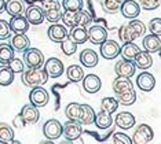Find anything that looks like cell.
<instances>
[{
	"label": "cell",
	"mask_w": 161,
	"mask_h": 144,
	"mask_svg": "<svg viewBox=\"0 0 161 144\" xmlns=\"http://www.w3.org/2000/svg\"><path fill=\"white\" fill-rule=\"evenodd\" d=\"M136 85L141 91L150 92L154 89V87H156V78L153 77V74H150V73L142 72L141 74L136 77Z\"/></svg>",
	"instance_id": "cell-14"
},
{
	"label": "cell",
	"mask_w": 161,
	"mask_h": 144,
	"mask_svg": "<svg viewBox=\"0 0 161 144\" xmlns=\"http://www.w3.org/2000/svg\"><path fill=\"white\" fill-rule=\"evenodd\" d=\"M88 40L92 44H101L103 43L106 39H108V30L103 26H99V25H95V26H91L88 30Z\"/></svg>",
	"instance_id": "cell-18"
},
{
	"label": "cell",
	"mask_w": 161,
	"mask_h": 144,
	"mask_svg": "<svg viewBox=\"0 0 161 144\" xmlns=\"http://www.w3.org/2000/svg\"><path fill=\"white\" fill-rule=\"evenodd\" d=\"M113 143H116V144H131L132 140H131L130 136H127L125 133L117 132V133L113 135Z\"/></svg>",
	"instance_id": "cell-48"
},
{
	"label": "cell",
	"mask_w": 161,
	"mask_h": 144,
	"mask_svg": "<svg viewBox=\"0 0 161 144\" xmlns=\"http://www.w3.org/2000/svg\"><path fill=\"white\" fill-rule=\"evenodd\" d=\"M92 22V15L88 13L87 10H80L77 11V26H81V28H87L91 25Z\"/></svg>",
	"instance_id": "cell-39"
},
{
	"label": "cell",
	"mask_w": 161,
	"mask_h": 144,
	"mask_svg": "<svg viewBox=\"0 0 161 144\" xmlns=\"http://www.w3.org/2000/svg\"><path fill=\"white\" fill-rule=\"evenodd\" d=\"M102 8L106 14H116L120 11V3L116 2V0H101Z\"/></svg>",
	"instance_id": "cell-40"
},
{
	"label": "cell",
	"mask_w": 161,
	"mask_h": 144,
	"mask_svg": "<svg viewBox=\"0 0 161 144\" xmlns=\"http://www.w3.org/2000/svg\"><path fill=\"white\" fill-rule=\"evenodd\" d=\"M66 77L72 83H79L84 77V70L81 66H79V65H72L66 69Z\"/></svg>",
	"instance_id": "cell-31"
},
{
	"label": "cell",
	"mask_w": 161,
	"mask_h": 144,
	"mask_svg": "<svg viewBox=\"0 0 161 144\" xmlns=\"http://www.w3.org/2000/svg\"><path fill=\"white\" fill-rule=\"evenodd\" d=\"M61 8L58 10H47L44 11V19H47L48 22H51V24H55V22H58L61 19Z\"/></svg>",
	"instance_id": "cell-44"
},
{
	"label": "cell",
	"mask_w": 161,
	"mask_h": 144,
	"mask_svg": "<svg viewBox=\"0 0 161 144\" xmlns=\"http://www.w3.org/2000/svg\"><path fill=\"white\" fill-rule=\"evenodd\" d=\"M128 25H130V26L134 29V32L136 33L138 39L139 37H143V36H145V33H146V25L142 21H139V19H136V18H134V19H131L130 22H128Z\"/></svg>",
	"instance_id": "cell-41"
},
{
	"label": "cell",
	"mask_w": 161,
	"mask_h": 144,
	"mask_svg": "<svg viewBox=\"0 0 161 144\" xmlns=\"http://www.w3.org/2000/svg\"><path fill=\"white\" fill-rule=\"evenodd\" d=\"M29 100L33 106L39 107H44L47 103L50 100V95H48V91L44 89L42 85L40 87H33L29 93Z\"/></svg>",
	"instance_id": "cell-6"
},
{
	"label": "cell",
	"mask_w": 161,
	"mask_h": 144,
	"mask_svg": "<svg viewBox=\"0 0 161 144\" xmlns=\"http://www.w3.org/2000/svg\"><path fill=\"white\" fill-rule=\"evenodd\" d=\"M43 69L46 70L47 76L51 77V78H58L65 72V66L58 58H50L44 61V67Z\"/></svg>",
	"instance_id": "cell-7"
},
{
	"label": "cell",
	"mask_w": 161,
	"mask_h": 144,
	"mask_svg": "<svg viewBox=\"0 0 161 144\" xmlns=\"http://www.w3.org/2000/svg\"><path fill=\"white\" fill-rule=\"evenodd\" d=\"M0 143H14V129L6 122H0Z\"/></svg>",
	"instance_id": "cell-29"
},
{
	"label": "cell",
	"mask_w": 161,
	"mask_h": 144,
	"mask_svg": "<svg viewBox=\"0 0 161 144\" xmlns=\"http://www.w3.org/2000/svg\"><path fill=\"white\" fill-rule=\"evenodd\" d=\"M147 28H149V30L152 35L161 36V19L160 18H153V19L149 22Z\"/></svg>",
	"instance_id": "cell-46"
},
{
	"label": "cell",
	"mask_w": 161,
	"mask_h": 144,
	"mask_svg": "<svg viewBox=\"0 0 161 144\" xmlns=\"http://www.w3.org/2000/svg\"><path fill=\"white\" fill-rule=\"evenodd\" d=\"M116 100L119 102V104L132 106L135 100H136V92L134 89H131V91L123 92V93H119V95H116Z\"/></svg>",
	"instance_id": "cell-33"
},
{
	"label": "cell",
	"mask_w": 161,
	"mask_h": 144,
	"mask_svg": "<svg viewBox=\"0 0 161 144\" xmlns=\"http://www.w3.org/2000/svg\"><path fill=\"white\" fill-rule=\"evenodd\" d=\"M138 4L141 8L152 11V10H156L160 7V0H139Z\"/></svg>",
	"instance_id": "cell-45"
},
{
	"label": "cell",
	"mask_w": 161,
	"mask_h": 144,
	"mask_svg": "<svg viewBox=\"0 0 161 144\" xmlns=\"http://www.w3.org/2000/svg\"><path fill=\"white\" fill-rule=\"evenodd\" d=\"M119 37L123 43H130V41H134V40L138 39L136 33L134 32V29L130 26L128 24L123 25L121 28L119 29Z\"/></svg>",
	"instance_id": "cell-32"
},
{
	"label": "cell",
	"mask_w": 161,
	"mask_h": 144,
	"mask_svg": "<svg viewBox=\"0 0 161 144\" xmlns=\"http://www.w3.org/2000/svg\"><path fill=\"white\" fill-rule=\"evenodd\" d=\"M83 88L87 93H97L102 87V81L97 74H87L83 77Z\"/></svg>",
	"instance_id": "cell-15"
},
{
	"label": "cell",
	"mask_w": 161,
	"mask_h": 144,
	"mask_svg": "<svg viewBox=\"0 0 161 144\" xmlns=\"http://www.w3.org/2000/svg\"><path fill=\"white\" fill-rule=\"evenodd\" d=\"M61 19L65 24V26H69V28L77 26V11L65 10L61 14Z\"/></svg>",
	"instance_id": "cell-36"
},
{
	"label": "cell",
	"mask_w": 161,
	"mask_h": 144,
	"mask_svg": "<svg viewBox=\"0 0 161 144\" xmlns=\"http://www.w3.org/2000/svg\"><path fill=\"white\" fill-rule=\"evenodd\" d=\"M61 6L65 10H70V11H80L84 6L83 0H62Z\"/></svg>",
	"instance_id": "cell-42"
},
{
	"label": "cell",
	"mask_w": 161,
	"mask_h": 144,
	"mask_svg": "<svg viewBox=\"0 0 161 144\" xmlns=\"http://www.w3.org/2000/svg\"><path fill=\"white\" fill-rule=\"evenodd\" d=\"M8 25L11 32L14 33H26L29 30V22L22 14L21 15H14L11 18V21L8 22Z\"/></svg>",
	"instance_id": "cell-21"
},
{
	"label": "cell",
	"mask_w": 161,
	"mask_h": 144,
	"mask_svg": "<svg viewBox=\"0 0 161 144\" xmlns=\"http://www.w3.org/2000/svg\"><path fill=\"white\" fill-rule=\"evenodd\" d=\"M153 137H154V132H153L152 126L147 124H142L135 128L131 140H132L134 144H146L152 141Z\"/></svg>",
	"instance_id": "cell-2"
},
{
	"label": "cell",
	"mask_w": 161,
	"mask_h": 144,
	"mask_svg": "<svg viewBox=\"0 0 161 144\" xmlns=\"http://www.w3.org/2000/svg\"><path fill=\"white\" fill-rule=\"evenodd\" d=\"M24 13H25L24 17L26 18L29 25H40L44 21V11L39 6H29Z\"/></svg>",
	"instance_id": "cell-10"
},
{
	"label": "cell",
	"mask_w": 161,
	"mask_h": 144,
	"mask_svg": "<svg viewBox=\"0 0 161 144\" xmlns=\"http://www.w3.org/2000/svg\"><path fill=\"white\" fill-rule=\"evenodd\" d=\"M101 48V56L103 59H108V61H110V59H116L119 56L120 54V44L116 41V40H109L106 39L103 43L99 44Z\"/></svg>",
	"instance_id": "cell-5"
},
{
	"label": "cell",
	"mask_w": 161,
	"mask_h": 144,
	"mask_svg": "<svg viewBox=\"0 0 161 144\" xmlns=\"http://www.w3.org/2000/svg\"><path fill=\"white\" fill-rule=\"evenodd\" d=\"M114 124L120 129H123V131H128V129L135 126V117H134V114H131L128 111H121L116 115Z\"/></svg>",
	"instance_id": "cell-16"
},
{
	"label": "cell",
	"mask_w": 161,
	"mask_h": 144,
	"mask_svg": "<svg viewBox=\"0 0 161 144\" xmlns=\"http://www.w3.org/2000/svg\"><path fill=\"white\" fill-rule=\"evenodd\" d=\"M116 2H119V3H120V4H121V3L124 2V0H116Z\"/></svg>",
	"instance_id": "cell-52"
},
{
	"label": "cell",
	"mask_w": 161,
	"mask_h": 144,
	"mask_svg": "<svg viewBox=\"0 0 161 144\" xmlns=\"http://www.w3.org/2000/svg\"><path fill=\"white\" fill-rule=\"evenodd\" d=\"M13 125L15 128H24L25 125H26V122H25V120L22 118V115H21V114H18V115H15V118H14Z\"/></svg>",
	"instance_id": "cell-50"
},
{
	"label": "cell",
	"mask_w": 161,
	"mask_h": 144,
	"mask_svg": "<svg viewBox=\"0 0 161 144\" xmlns=\"http://www.w3.org/2000/svg\"><path fill=\"white\" fill-rule=\"evenodd\" d=\"M143 48H145V51H147L150 54L158 52L161 48L160 36L152 35V33H150L149 36H143Z\"/></svg>",
	"instance_id": "cell-22"
},
{
	"label": "cell",
	"mask_w": 161,
	"mask_h": 144,
	"mask_svg": "<svg viewBox=\"0 0 161 144\" xmlns=\"http://www.w3.org/2000/svg\"><path fill=\"white\" fill-rule=\"evenodd\" d=\"M117 109H119V102L116 100V98H103L101 100V110L102 111L113 114Z\"/></svg>",
	"instance_id": "cell-37"
},
{
	"label": "cell",
	"mask_w": 161,
	"mask_h": 144,
	"mask_svg": "<svg viewBox=\"0 0 161 144\" xmlns=\"http://www.w3.org/2000/svg\"><path fill=\"white\" fill-rule=\"evenodd\" d=\"M94 118H95V111L90 104H81V114H80L79 122L81 125H91L94 124Z\"/></svg>",
	"instance_id": "cell-28"
},
{
	"label": "cell",
	"mask_w": 161,
	"mask_h": 144,
	"mask_svg": "<svg viewBox=\"0 0 161 144\" xmlns=\"http://www.w3.org/2000/svg\"><path fill=\"white\" fill-rule=\"evenodd\" d=\"M14 81V72L8 67V65L0 66V85L8 87Z\"/></svg>",
	"instance_id": "cell-30"
},
{
	"label": "cell",
	"mask_w": 161,
	"mask_h": 144,
	"mask_svg": "<svg viewBox=\"0 0 161 144\" xmlns=\"http://www.w3.org/2000/svg\"><path fill=\"white\" fill-rule=\"evenodd\" d=\"M47 35H48V37L51 41L54 43H61L64 41L65 39L69 36L68 33V29L65 25H59V24H53L51 26L48 28V32H47Z\"/></svg>",
	"instance_id": "cell-11"
},
{
	"label": "cell",
	"mask_w": 161,
	"mask_h": 144,
	"mask_svg": "<svg viewBox=\"0 0 161 144\" xmlns=\"http://www.w3.org/2000/svg\"><path fill=\"white\" fill-rule=\"evenodd\" d=\"M94 124L97 125L99 129H109L113 124V118L112 114L106 113V111H101L99 113H95V118H94Z\"/></svg>",
	"instance_id": "cell-26"
},
{
	"label": "cell",
	"mask_w": 161,
	"mask_h": 144,
	"mask_svg": "<svg viewBox=\"0 0 161 144\" xmlns=\"http://www.w3.org/2000/svg\"><path fill=\"white\" fill-rule=\"evenodd\" d=\"M10 33H11V29H10L8 22L4 21V19H0V40L8 39Z\"/></svg>",
	"instance_id": "cell-47"
},
{
	"label": "cell",
	"mask_w": 161,
	"mask_h": 144,
	"mask_svg": "<svg viewBox=\"0 0 161 144\" xmlns=\"http://www.w3.org/2000/svg\"><path fill=\"white\" fill-rule=\"evenodd\" d=\"M10 45L13 47L14 51L18 52H25L31 47V40L25 33H15L10 40Z\"/></svg>",
	"instance_id": "cell-12"
},
{
	"label": "cell",
	"mask_w": 161,
	"mask_h": 144,
	"mask_svg": "<svg viewBox=\"0 0 161 144\" xmlns=\"http://www.w3.org/2000/svg\"><path fill=\"white\" fill-rule=\"evenodd\" d=\"M21 74H22L24 85L29 88L44 85L48 81V76L43 67H28V70H24Z\"/></svg>",
	"instance_id": "cell-1"
},
{
	"label": "cell",
	"mask_w": 161,
	"mask_h": 144,
	"mask_svg": "<svg viewBox=\"0 0 161 144\" xmlns=\"http://www.w3.org/2000/svg\"><path fill=\"white\" fill-rule=\"evenodd\" d=\"M83 133V125L79 121L69 120L68 122L62 125V136H65V139L69 141H75L77 140Z\"/></svg>",
	"instance_id": "cell-3"
},
{
	"label": "cell",
	"mask_w": 161,
	"mask_h": 144,
	"mask_svg": "<svg viewBox=\"0 0 161 144\" xmlns=\"http://www.w3.org/2000/svg\"><path fill=\"white\" fill-rule=\"evenodd\" d=\"M135 72H136V66L132 61H128V59H120L119 62L114 65V73L117 76H121V77H128L131 78Z\"/></svg>",
	"instance_id": "cell-9"
},
{
	"label": "cell",
	"mask_w": 161,
	"mask_h": 144,
	"mask_svg": "<svg viewBox=\"0 0 161 144\" xmlns=\"http://www.w3.org/2000/svg\"><path fill=\"white\" fill-rule=\"evenodd\" d=\"M132 62L135 63L136 67H139L141 70H147L153 66V58L152 54L147 52V51H139V52L135 55V58L132 59Z\"/></svg>",
	"instance_id": "cell-19"
},
{
	"label": "cell",
	"mask_w": 161,
	"mask_h": 144,
	"mask_svg": "<svg viewBox=\"0 0 161 144\" xmlns=\"http://www.w3.org/2000/svg\"><path fill=\"white\" fill-rule=\"evenodd\" d=\"M19 114L22 115V118L25 120V122H26V124H32V125L37 122L39 117H40L37 107L33 106L32 103H26V104H24L22 109H21Z\"/></svg>",
	"instance_id": "cell-17"
},
{
	"label": "cell",
	"mask_w": 161,
	"mask_h": 144,
	"mask_svg": "<svg viewBox=\"0 0 161 144\" xmlns=\"http://www.w3.org/2000/svg\"><path fill=\"white\" fill-rule=\"evenodd\" d=\"M4 6H6V0H0V14L4 11Z\"/></svg>",
	"instance_id": "cell-51"
},
{
	"label": "cell",
	"mask_w": 161,
	"mask_h": 144,
	"mask_svg": "<svg viewBox=\"0 0 161 144\" xmlns=\"http://www.w3.org/2000/svg\"><path fill=\"white\" fill-rule=\"evenodd\" d=\"M24 63L28 67H43V65H44V55L37 48L29 47L24 52Z\"/></svg>",
	"instance_id": "cell-4"
},
{
	"label": "cell",
	"mask_w": 161,
	"mask_h": 144,
	"mask_svg": "<svg viewBox=\"0 0 161 144\" xmlns=\"http://www.w3.org/2000/svg\"><path fill=\"white\" fill-rule=\"evenodd\" d=\"M4 11H7L8 15H21L25 11V4L22 0H7L6 6H4Z\"/></svg>",
	"instance_id": "cell-24"
},
{
	"label": "cell",
	"mask_w": 161,
	"mask_h": 144,
	"mask_svg": "<svg viewBox=\"0 0 161 144\" xmlns=\"http://www.w3.org/2000/svg\"><path fill=\"white\" fill-rule=\"evenodd\" d=\"M77 45L79 44H76L69 36L64 40V41H61V50L66 56H72V55L77 51Z\"/></svg>",
	"instance_id": "cell-38"
},
{
	"label": "cell",
	"mask_w": 161,
	"mask_h": 144,
	"mask_svg": "<svg viewBox=\"0 0 161 144\" xmlns=\"http://www.w3.org/2000/svg\"><path fill=\"white\" fill-rule=\"evenodd\" d=\"M61 8V3L59 0H43L42 3V10L47 11V10H58Z\"/></svg>",
	"instance_id": "cell-49"
},
{
	"label": "cell",
	"mask_w": 161,
	"mask_h": 144,
	"mask_svg": "<svg viewBox=\"0 0 161 144\" xmlns=\"http://www.w3.org/2000/svg\"><path fill=\"white\" fill-rule=\"evenodd\" d=\"M8 67L14 72V74H15V73H22L24 70H25V63H24L22 59L14 56L11 61L8 62Z\"/></svg>",
	"instance_id": "cell-43"
},
{
	"label": "cell",
	"mask_w": 161,
	"mask_h": 144,
	"mask_svg": "<svg viewBox=\"0 0 161 144\" xmlns=\"http://www.w3.org/2000/svg\"><path fill=\"white\" fill-rule=\"evenodd\" d=\"M80 114H81V104H80V103H69V104L65 107V115H66L69 120L79 121Z\"/></svg>",
	"instance_id": "cell-35"
},
{
	"label": "cell",
	"mask_w": 161,
	"mask_h": 144,
	"mask_svg": "<svg viewBox=\"0 0 161 144\" xmlns=\"http://www.w3.org/2000/svg\"><path fill=\"white\" fill-rule=\"evenodd\" d=\"M120 11H121L123 17L128 18V19H134L141 14V7L134 0H124L120 6Z\"/></svg>",
	"instance_id": "cell-13"
},
{
	"label": "cell",
	"mask_w": 161,
	"mask_h": 144,
	"mask_svg": "<svg viewBox=\"0 0 161 144\" xmlns=\"http://www.w3.org/2000/svg\"><path fill=\"white\" fill-rule=\"evenodd\" d=\"M139 51H141V48H139L134 41H130V43H124L123 47H120V54L119 55H121L123 59L132 61V59L135 58V55H136Z\"/></svg>",
	"instance_id": "cell-25"
},
{
	"label": "cell",
	"mask_w": 161,
	"mask_h": 144,
	"mask_svg": "<svg viewBox=\"0 0 161 144\" xmlns=\"http://www.w3.org/2000/svg\"><path fill=\"white\" fill-rule=\"evenodd\" d=\"M98 54L94 50H83L80 52V62L84 67H95L98 65Z\"/></svg>",
	"instance_id": "cell-23"
},
{
	"label": "cell",
	"mask_w": 161,
	"mask_h": 144,
	"mask_svg": "<svg viewBox=\"0 0 161 144\" xmlns=\"http://www.w3.org/2000/svg\"><path fill=\"white\" fill-rule=\"evenodd\" d=\"M72 30L69 33V37H70L76 44H84L88 40V33H87V28L81 26H73L70 28Z\"/></svg>",
	"instance_id": "cell-27"
},
{
	"label": "cell",
	"mask_w": 161,
	"mask_h": 144,
	"mask_svg": "<svg viewBox=\"0 0 161 144\" xmlns=\"http://www.w3.org/2000/svg\"><path fill=\"white\" fill-rule=\"evenodd\" d=\"M112 88H113V91H114V93L119 95V93H123V92L134 89V84H132V81H131V78H128V77L117 76L114 81H113Z\"/></svg>",
	"instance_id": "cell-20"
},
{
	"label": "cell",
	"mask_w": 161,
	"mask_h": 144,
	"mask_svg": "<svg viewBox=\"0 0 161 144\" xmlns=\"http://www.w3.org/2000/svg\"><path fill=\"white\" fill-rule=\"evenodd\" d=\"M43 135L48 140H57L62 136V124L58 120H48L43 125Z\"/></svg>",
	"instance_id": "cell-8"
},
{
	"label": "cell",
	"mask_w": 161,
	"mask_h": 144,
	"mask_svg": "<svg viewBox=\"0 0 161 144\" xmlns=\"http://www.w3.org/2000/svg\"><path fill=\"white\" fill-rule=\"evenodd\" d=\"M14 58V50L10 44H0V63L8 65V62Z\"/></svg>",
	"instance_id": "cell-34"
}]
</instances>
